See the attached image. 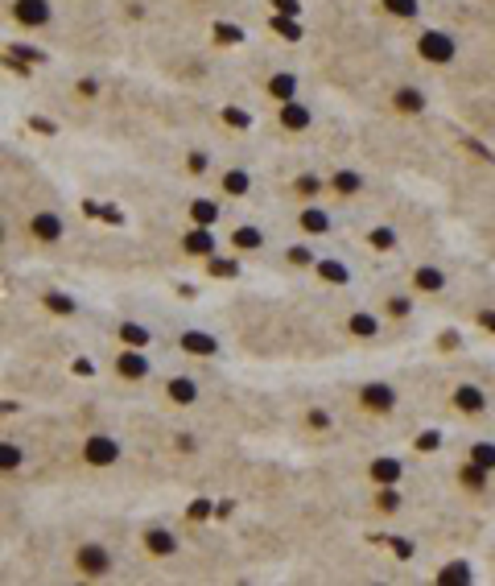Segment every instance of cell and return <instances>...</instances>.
<instances>
[{"mask_svg": "<svg viewBox=\"0 0 495 586\" xmlns=\"http://www.w3.org/2000/svg\"><path fill=\"white\" fill-rule=\"evenodd\" d=\"M75 570H79L83 578H108V574H112V554H108V545H99V541L79 545V549H75Z\"/></svg>", "mask_w": 495, "mask_h": 586, "instance_id": "cell-1", "label": "cell"}, {"mask_svg": "<svg viewBox=\"0 0 495 586\" xmlns=\"http://www.w3.org/2000/svg\"><path fill=\"white\" fill-rule=\"evenodd\" d=\"M417 54L425 62H433V66H446V62H454V54H458V42L442 30H425L417 37Z\"/></svg>", "mask_w": 495, "mask_h": 586, "instance_id": "cell-2", "label": "cell"}, {"mask_svg": "<svg viewBox=\"0 0 495 586\" xmlns=\"http://www.w3.org/2000/svg\"><path fill=\"white\" fill-rule=\"evenodd\" d=\"M8 13H13V21L25 25V30H41V25L54 21V4H50V0H13Z\"/></svg>", "mask_w": 495, "mask_h": 586, "instance_id": "cell-3", "label": "cell"}, {"mask_svg": "<svg viewBox=\"0 0 495 586\" xmlns=\"http://www.w3.org/2000/svg\"><path fill=\"white\" fill-rule=\"evenodd\" d=\"M116 459H120V442L112 433H91L83 442V463L87 466H116Z\"/></svg>", "mask_w": 495, "mask_h": 586, "instance_id": "cell-4", "label": "cell"}, {"mask_svg": "<svg viewBox=\"0 0 495 586\" xmlns=\"http://www.w3.org/2000/svg\"><path fill=\"white\" fill-rule=\"evenodd\" d=\"M359 405L368 413H392L397 409V388L392 384H364L359 388Z\"/></svg>", "mask_w": 495, "mask_h": 586, "instance_id": "cell-5", "label": "cell"}, {"mask_svg": "<svg viewBox=\"0 0 495 586\" xmlns=\"http://www.w3.org/2000/svg\"><path fill=\"white\" fill-rule=\"evenodd\" d=\"M62 231H66V223H62V215H54V211H37V215L30 219V236L37 244H58Z\"/></svg>", "mask_w": 495, "mask_h": 586, "instance_id": "cell-6", "label": "cell"}, {"mask_svg": "<svg viewBox=\"0 0 495 586\" xmlns=\"http://www.w3.org/2000/svg\"><path fill=\"white\" fill-rule=\"evenodd\" d=\"M116 371H120L124 380H145L149 376V355L141 347H128V351L116 355Z\"/></svg>", "mask_w": 495, "mask_h": 586, "instance_id": "cell-7", "label": "cell"}, {"mask_svg": "<svg viewBox=\"0 0 495 586\" xmlns=\"http://www.w3.org/2000/svg\"><path fill=\"white\" fill-rule=\"evenodd\" d=\"M309 124H314V112H309L302 99H285V103H281V128H289V132H306Z\"/></svg>", "mask_w": 495, "mask_h": 586, "instance_id": "cell-8", "label": "cell"}, {"mask_svg": "<svg viewBox=\"0 0 495 586\" xmlns=\"http://www.w3.org/2000/svg\"><path fill=\"white\" fill-rule=\"evenodd\" d=\"M145 549H149L153 557H174L178 554V537H174L169 528L153 525V528H145Z\"/></svg>", "mask_w": 495, "mask_h": 586, "instance_id": "cell-9", "label": "cell"}, {"mask_svg": "<svg viewBox=\"0 0 495 586\" xmlns=\"http://www.w3.org/2000/svg\"><path fill=\"white\" fill-rule=\"evenodd\" d=\"M178 347L190 351V355H219V339L207 335V331H186L182 339H178Z\"/></svg>", "mask_w": 495, "mask_h": 586, "instance_id": "cell-10", "label": "cell"}, {"mask_svg": "<svg viewBox=\"0 0 495 586\" xmlns=\"http://www.w3.org/2000/svg\"><path fill=\"white\" fill-rule=\"evenodd\" d=\"M182 252H190V256H211L215 252V236H211V227H194V231H186L182 236Z\"/></svg>", "mask_w": 495, "mask_h": 586, "instance_id": "cell-11", "label": "cell"}, {"mask_svg": "<svg viewBox=\"0 0 495 586\" xmlns=\"http://www.w3.org/2000/svg\"><path fill=\"white\" fill-rule=\"evenodd\" d=\"M454 405H458V413H483L487 409V393L475 388V384H458L454 388Z\"/></svg>", "mask_w": 495, "mask_h": 586, "instance_id": "cell-12", "label": "cell"}, {"mask_svg": "<svg viewBox=\"0 0 495 586\" xmlns=\"http://www.w3.org/2000/svg\"><path fill=\"white\" fill-rule=\"evenodd\" d=\"M116 339H120L124 347H141V351H145V347L153 343V331H149L145 322H120V326H116Z\"/></svg>", "mask_w": 495, "mask_h": 586, "instance_id": "cell-13", "label": "cell"}, {"mask_svg": "<svg viewBox=\"0 0 495 586\" xmlns=\"http://www.w3.org/2000/svg\"><path fill=\"white\" fill-rule=\"evenodd\" d=\"M413 285H417L421 293H442V289H446V273H442L437 265H421V269H413Z\"/></svg>", "mask_w": 495, "mask_h": 586, "instance_id": "cell-14", "label": "cell"}, {"mask_svg": "<svg viewBox=\"0 0 495 586\" xmlns=\"http://www.w3.org/2000/svg\"><path fill=\"white\" fill-rule=\"evenodd\" d=\"M165 397L174 405H194L198 401V384H194L190 376H174V380L165 384Z\"/></svg>", "mask_w": 495, "mask_h": 586, "instance_id": "cell-15", "label": "cell"}, {"mask_svg": "<svg viewBox=\"0 0 495 586\" xmlns=\"http://www.w3.org/2000/svg\"><path fill=\"white\" fill-rule=\"evenodd\" d=\"M347 335H355V339H375V335H380V318H375V314H364V310L351 314V318H347Z\"/></svg>", "mask_w": 495, "mask_h": 586, "instance_id": "cell-16", "label": "cell"}, {"mask_svg": "<svg viewBox=\"0 0 495 586\" xmlns=\"http://www.w3.org/2000/svg\"><path fill=\"white\" fill-rule=\"evenodd\" d=\"M392 108L404 112V116H417V112H425V95L417 91V87H401V91L392 95Z\"/></svg>", "mask_w": 495, "mask_h": 586, "instance_id": "cell-17", "label": "cell"}, {"mask_svg": "<svg viewBox=\"0 0 495 586\" xmlns=\"http://www.w3.org/2000/svg\"><path fill=\"white\" fill-rule=\"evenodd\" d=\"M25 466V450L17 442H0V475H13Z\"/></svg>", "mask_w": 495, "mask_h": 586, "instance_id": "cell-18", "label": "cell"}, {"mask_svg": "<svg viewBox=\"0 0 495 586\" xmlns=\"http://www.w3.org/2000/svg\"><path fill=\"white\" fill-rule=\"evenodd\" d=\"M248 190H252L248 170H227V174H223V194H227V198H244Z\"/></svg>", "mask_w": 495, "mask_h": 586, "instance_id": "cell-19", "label": "cell"}, {"mask_svg": "<svg viewBox=\"0 0 495 586\" xmlns=\"http://www.w3.org/2000/svg\"><path fill=\"white\" fill-rule=\"evenodd\" d=\"M314 269H318V277L330 281V285H347L351 281V269L339 265V260H314Z\"/></svg>", "mask_w": 495, "mask_h": 586, "instance_id": "cell-20", "label": "cell"}, {"mask_svg": "<svg viewBox=\"0 0 495 586\" xmlns=\"http://www.w3.org/2000/svg\"><path fill=\"white\" fill-rule=\"evenodd\" d=\"M380 8L388 17H401V21H413L421 13V0H380Z\"/></svg>", "mask_w": 495, "mask_h": 586, "instance_id": "cell-21", "label": "cell"}, {"mask_svg": "<svg viewBox=\"0 0 495 586\" xmlns=\"http://www.w3.org/2000/svg\"><path fill=\"white\" fill-rule=\"evenodd\" d=\"M371 479H375V483H397V479H401V463H397V459H375V463H371Z\"/></svg>", "mask_w": 495, "mask_h": 586, "instance_id": "cell-22", "label": "cell"}, {"mask_svg": "<svg viewBox=\"0 0 495 586\" xmlns=\"http://www.w3.org/2000/svg\"><path fill=\"white\" fill-rule=\"evenodd\" d=\"M470 463L483 466V471L491 475V471H495V446H491V442H475V446H470Z\"/></svg>", "mask_w": 495, "mask_h": 586, "instance_id": "cell-23", "label": "cell"}, {"mask_svg": "<svg viewBox=\"0 0 495 586\" xmlns=\"http://www.w3.org/2000/svg\"><path fill=\"white\" fill-rule=\"evenodd\" d=\"M269 91L285 103V99H293V91H297V79H293V75H273V79H269Z\"/></svg>", "mask_w": 495, "mask_h": 586, "instance_id": "cell-24", "label": "cell"}, {"mask_svg": "<svg viewBox=\"0 0 495 586\" xmlns=\"http://www.w3.org/2000/svg\"><path fill=\"white\" fill-rule=\"evenodd\" d=\"M190 215L198 219L202 227H211V223H215V219H219V207H215V203H211V198H194V207H190Z\"/></svg>", "mask_w": 495, "mask_h": 586, "instance_id": "cell-25", "label": "cell"}, {"mask_svg": "<svg viewBox=\"0 0 495 586\" xmlns=\"http://www.w3.org/2000/svg\"><path fill=\"white\" fill-rule=\"evenodd\" d=\"M231 244H236V248H248V252H252V248L264 244V236H260L256 227H236V231H231Z\"/></svg>", "mask_w": 495, "mask_h": 586, "instance_id": "cell-26", "label": "cell"}, {"mask_svg": "<svg viewBox=\"0 0 495 586\" xmlns=\"http://www.w3.org/2000/svg\"><path fill=\"white\" fill-rule=\"evenodd\" d=\"M302 227L318 236V231H326V227H330V219H326V211H318V207H306V211H302Z\"/></svg>", "mask_w": 495, "mask_h": 586, "instance_id": "cell-27", "label": "cell"}, {"mask_svg": "<svg viewBox=\"0 0 495 586\" xmlns=\"http://www.w3.org/2000/svg\"><path fill=\"white\" fill-rule=\"evenodd\" d=\"M359 186H364V178H359L355 170H342V174H335V190H339V194H355Z\"/></svg>", "mask_w": 495, "mask_h": 586, "instance_id": "cell-28", "label": "cell"}, {"mask_svg": "<svg viewBox=\"0 0 495 586\" xmlns=\"http://www.w3.org/2000/svg\"><path fill=\"white\" fill-rule=\"evenodd\" d=\"M41 302H46V310H54V314H75V298H66V293H46V298H41Z\"/></svg>", "mask_w": 495, "mask_h": 586, "instance_id": "cell-29", "label": "cell"}, {"mask_svg": "<svg viewBox=\"0 0 495 586\" xmlns=\"http://www.w3.org/2000/svg\"><path fill=\"white\" fill-rule=\"evenodd\" d=\"M368 244L371 248H392V244H397V231H392V227H371Z\"/></svg>", "mask_w": 495, "mask_h": 586, "instance_id": "cell-30", "label": "cell"}, {"mask_svg": "<svg viewBox=\"0 0 495 586\" xmlns=\"http://www.w3.org/2000/svg\"><path fill=\"white\" fill-rule=\"evenodd\" d=\"M442 582H470V570H466L463 561H454L450 570H442Z\"/></svg>", "mask_w": 495, "mask_h": 586, "instance_id": "cell-31", "label": "cell"}, {"mask_svg": "<svg viewBox=\"0 0 495 586\" xmlns=\"http://www.w3.org/2000/svg\"><path fill=\"white\" fill-rule=\"evenodd\" d=\"M318 190H322V182H318L314 174H302V178H297V194H306V198H318Z\"/></svg>", "mask_w": 495, "mask_h": 586, "instance_id": "cell-32", "label": "cell"}, {"mask_svg": "<svg viewBox=\"0 0 495 586\" xmlns=\"http://www.w3.org/2000/svg\"><path fill=\"white\" fill-rule=\"evenodd\" d=\"M223 120L231 124V128H248V124H252V116H248V112H240V108H223Z\"/></svg>", "mask_w": 495, "mask_h": 586, "instance_id": "cell-33", "label": "cell"}, {"mask_svg": "<svg viewBox=\"0 0 495 586\" xmlns=\"http://www.w3.org/2000/svg\"><path fill=\"white\" fill-rule=\"evenodd\" d=\"M409 310H413V302H409V298H401V293H392V298H388V314H392V318H404Z\"/></svg>", "mask_w": 495, "mask_h": 586, "instance_id": "cell-34", "label": "cell"}, {"mask_svg": "<svg viewBox=\"0 0 495 586\" xmlns=\"http://www.w3.org/2000/svg\"><path fill=\"white\" fill-rule=\"evenodd\" d=\"M289 265H302L306 269V265H314V252L309 248H289Z\"/></svg>", "mask_w": 495, "mask_h": 586, "instance_id": "cell-35", "label": "cell"}, {"mask_svg": "<svg viewBox=\"0 0 495 586\" xmlns=\"http://www.w3.org/2000/svg\"><path fill=\"white\" fill-rule=\"evenodd\" d=\"M380 508H384V512H397V508H401V495L397 492H380Z\"/></svg>", "mask_w": 495, "mask_h": 586, "instance_id": "cell-36", "label": "cell"}, {"mask_svg": "<svg viewBox=\"0 0 495 586\" xmlns=\"http://www.w3.org/2000/svg\"><path fill=\"white\" fill-rule=\"evenodd\" d=\"M215 37L219 42H240V30L236 25H215Z\"/></svg>", "mask_w": 495, "mask_h": 586, "instance_id": "cell-37", "label": "cell"}, {"mask_svg": "<svg viewBox=\"0 0 495 586\" xmlns=\"http://www.w3.org/2000/svg\"><path fill=\"white\" fill-rule=\"evenodd\" d=\"M211 273H219V277H231V273H236V265H231V260H211Z\"/></svg>", "mask_w": 495, "mask_h": 586, "instance_id": "cell-38", "label": "cell"}, {"mask_svg": "<svg viewBox=\"0 0 495 586\" xmlns=\"http://www.w3.org/2000/svg\"><path fill=\"white\" fill-rule=\"evenodd\" d=\"M190 174H207V153H190Z\"/></svg>", "mask_w": 495, "mask_h": 586, "instance_id": "cell-39", "label": "cell"}, {"mask_svg": "<svg viewBox=\"0 0 495 586\" xmlns=\"http://www.w3.org/2000/svg\"><path fill=\"white\" fill-rule=\"evenodd\" d=\"M309 426H318V430H326V426H330V417H326V413H309Z\"/></svg>", "mask_w": 495, "mask_h": 586, "instance_id": "cell-40", "label": "cell"}, {"mask_svg": "<svg viewBox=\"0 0 495 586\" xmlns=\"http://www.w3.org/2000/svg\"><path fill=\"white\" fill-rule=\"evenodd\" d=\"M479 322H483V326H491V331H495V314H483Z\"/></svg>", "mask_w": 495, "mask_h": 586, "instance_id": "cell-41", "label": "cell"}, {"mask_svg": "<svg viewBox=\"0 0 495 586\" xmlns=\"http://www.w3.org/2000/svg\"><path fill=\"white\" fill-rule=\"evenodd\" d=\"M0 244H4V223H0Z\"/></svg>", "mask_w": 495, "mask_h": 586, "instance_id": "cell-42", "label": "cell"}]
</instances>
